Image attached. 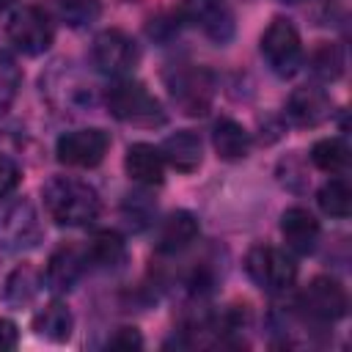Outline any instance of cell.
<instances>
[{
  "instance_id": "cell-31",
  "label": "cell",
  "mask_w": 352,
  "mask_h": 352,
  "mask_svg": "<svg viewBox=\"0 0 352 352\" xmlns=\"http://www.w3.org/2000/svg\"><path fill=\"white\" fill-rule=\"evenodd\" d=\"M14 3H16V0H0V11H6V8L14 6Z\"/></svg>"
},
{
  "instance_id": "cell-30",
  "label": "cell",
  "mask_w": 352,
  "mask_h": 352,
  "mask_svg": "<svg viewBox=\"0 0 352 352\" xmlns=\"http://www.w3.org/2000/svg\"><path fill=\"white\" fill-rule=\"evenodd\" d=\"M19 344V330L11 319H3L0 316V352H8Z\"/></svg>"
},
{
  "instance_id": "cell-17",
  "label": "cell",
  "mask_w": 352,
  "mask_h": 352,
  "mask_svg": "<svg viewBox=\"0 0 352 352\" xmlns=\"http://www.w3.org/2000/svg\"><path fill=\"white\" fill-rule=\"evenodd\" d=\"M212 146H214L217 157L226 162L245 160L250 151V132L242 124H236L234 118H217L212 126Z\"/></svg>"
},
{
  "instance_id": "cell-23",
  "label": "cell",
  "mask_w": 352,
  "mask_h": 352,
  "mask_svg": "<svg viewBox=\"0 0 352 352\" xmlns=\"http://www.w3.org/2000/svg\"><path fill=\"white\" fill-rule=\"evenodd\" d=\"M308 63H311V72H314L322 82H333V80H338V77L344 74L346 58H344V50H341L338 44L324 41V44H319V47L311 52Z\"/></svg>"
},
{
  "instance_id": "cell-13",
  "label": "cell",
  "mask_w": 352,
  "mask_h": 352,
  "mask_svg": "<svg viewBox=\"0 0 352 352\" xmlns=\"http://www.w3.org/2000/svg\"><path fill=\"white\" fill-rule=\"evenodd\" d=\"M162 160L179 170V173H192L201 168V160H204V143L201 138L192 132V129H179L173 135L165 138L162 148H160Z\"/></svg>"
},
{
  "instance_id": "cell-32",
  "label": "cell",
  "mask_w": 352,
  "mask_h": 352,
  "mask_svg": "<svg viewBox=\"0 0 352 352\" xmlns=\"http://www.w3.org/2000/svg\"><path fill=\"white\" fill-rule=\"evenodd\" d=\"M286 3H297V0H286Z\"/></svg>"
},
{
  "instance_id": "cell-24",
  "label": "cell",
  "mask_w": 352,
  "mask_h": 352,
  "mask_svg": "<svg viewBox=\"0 0 352 352\" xmlns=\"http://www.w3.org/2000/svg\"><path fill=\"white\" fill-rule=\"evenodd\" d=\"M58 14L72 28H85L99 19L102 3L99 0H58Z\"/></svg>"
},
{
  "instance_id": "cell-5",
  "label": "cell",
  "mask_w": 352,
  "mask_h": 352,
  "mask_svg": "<svg viewBox=\"0 0 352 352\" xmlns=\"http://www.w3.org/2000/svg\"><path fill=\"white\" fill-rule=\"evenodd\" d=\"M8 38L22 55H41L52 47L55 30L50 16L36 6H22L8 19Z\"/></svg>"
},
{
  "instance_id": "cell-15",
  "label": "cell",
  "mask_w": 352,
  "mask_h": 352,
  "mask_svg": "<svg viewBox=\"0 0 352 352\" xmlns=\"http://www.w3.org/2000/svg\"><path fill=\"white\" fill-rule=\"evenodd\" d=\"M85 264H88V258L77 248H58L50 256V261H47V272H44L47 286L52 292H69V289H74V283L80 280Z\"/></svg>"
},
{
  "instance_id": "cell-9",
  "label": "cell",
  "mask_w": 352,
  "mask_h": 352,
  "mask_svg": "<svg viewBox=\"0 0 352 352\" xmlns=\"http://www.w3.org/2000/svg\"><path fill=\"white\" fill-rule=\"evenodd\" d=\"M333 116V102L322 88L305 85L286 99V118L294 126H319Z\"/></svg>"
},
{
  "instance_id": "cell-6",
  "label": "cell",
  "mask_w": 352,
  "mask_h": 352,
  "mask_svg": "<svg viewBox=\"0 0 352 352\" xmlns=\"http://www.w3.org/2000/svg\"><path fill=\"white\" fill-rule=\"evenodd\" d=\"M94 63L102 74H110V77H126L135 66H138V44L132 36H126L124 30L118 28H107L102 30L96 38H94Z\"/></svg>"
},
{
  "instance_id": "cell-14",
  "label": "cell",
  "mask_w": 352,
  "mask_h": 352,
  "mask_svg": "<svg viewBox=\"0 0 352 352\" xmlns=\"http://www.w3.org/2000/svg\"><path fill=\"white\" fill-rule=\"evenodd\" d=\"M124 168L132 182H138L143 187H154V184H162L165 160H162L160 148H154L151 143H132L126 148Z\"/></svg>"
},
{
  "instance_id": "cell-18",
  "label": "cell",
  "mask_w": 352,
  "mask_h": 352,
  "mask_svg": "<svg viewBox=\"0 0 352 352\" xmlns=\"http://www.w3.org/2000/svg\"><path fill=\"white\" fill-rule=\"evenodd\" d=\"M170 94L190 116H201L209 104V85L195 72H179L176 80H170Z\"/></svg>"
},
{
  "instance_id": "cell-12",
  "label": "cell",
  "mask_w": 352,
  "mask_h": 352,
  "mask_svg": "<svg viewBox=\"0 0 352 352\" xmlns=\"http://www.w3.org/2000/svg\"><path fill=\"white\" fill-rule=\"evenodd\" d=\"M201 234V226H198V217L187 209H176L170 212L160 231H157V253H182L184 248H190Z\"/></svg>"
},
{
  "instance_id": "cell-26",
  "label": "cell",
  "mask_w": 352,
  "mask_h": 352,
  "mask_svg": "<svg viewBox=\"0 0 352 352\" xmlns=\"http://www.w3.org/2000/svg\"><path fill=\"white\" fill-rule=\"evenodd\" d=\"M36 286H38V278L25 264V267H19V270H14L8 275V280H6V300L11 305H22V302H28L36 294Z\"/></svg>"
},
{
  "instance_id": "cell-11",
  "label": "cell",
  "mask_w": 352,
  "mask_h": 352,
  "mask_svg": "<svg viewBox=\"0 0 352 352\" xmlns=\"http://www.w3.org/2000/svg\"><path fill=\"white\" fill-rule=\"evenodd\" d=\"M280 234H283L289 250L305 256L319 242V220L302 206H289L280 214Z\"/></svg>"
},
{
  "instance_id": "cell-8",
  "label": "cell",
  "mask_w": 352,
  "mask_h": 352,
  "mask_svg": "<svg viewBox=\"0 0 352 352\" xmlns=\"http://www.w3.org/2000/svg\"><path fill=\"white\" fill-rule=\"evenodd\" d=\"M300 305L305 308L308 316L319 319V322H336L346 314L349 308V297H346V289L336 280V278H327V275H319L314 278L302 294H300Z\"/></svg>"
},
{
  "instance_id": "cell-10",
  "label": "cell",
  "mask_w": 352,
  "mask_h": 352,
  "mask_svg": "<svg viewBox=\"0 0 352 352\" xmlns=\"http://www.w3.org/2000/svg\"><path fill=\"white\" fill-rule=\"evenodd\" d=\"M36 242H38V223L33 206L25 201L11 204L0 214V245L19 250V248H33Z\"/></svg>"
},
{
  "instance_id": "cell-29",
  "label": "cell",
  "mask_w": 352,
  "mask_h": 352,
  "mask_svg": "<svg viewBox=\"0 0 352 352\" xmlns=\"http://www.w3.org/2000/svg\"><path fill=\"white\" fill-rule=\"evenodd\" d=\"M107 346L110 349H140L143 346V338H140L138 327H118L107 338Z\"/></svg>"
},
{
  "instance_id": "cell-1",
  "label": "cell",
  "mask_w": 352,
  "mask_h": 352,
  "mask_svg": "<svg viewBox=\"0 0 352 352\" xmlns=\"http://www.w3.org/2000/svg\"><path fill=\"white\" fill-rule=\"evenodd\" d=\"M44 209L58 226L80 228L96 220L99 214V195L88 182L72 176H55L41 190Z\"/></svg>"
},
{
  "instance_id": "cell-28",
  "label": "cell",
  "mask_w": 352,
  "mask_h": 352,
  "mask_svg": "<svg viewBox=\"0 0 352 352\" xmlns=\"http://www.w3.org/2000/svg\"><path fill=\"white\" fill-rule=\"evenodd\" d=\"M19 182H22V170H19V165H16L11 157L0 154V198L11 195V192L19 187Z\"/></svg>"
},
{
  "instance_id": "cell-19",
  "label": "cell",
  "mask_w": 352,
  "mask_h": 352,
  "mask_svg": "<svg viewBox=\"0 0 352 352\" xmlns=\"http://www.w3.org/2000/svg\"><path fill=\"white\" fill-rule=\"evenodd\" d=\"M33 330L41 336V338H47V341H55V344H60V341H69V336H72V330H74V316H72V311L63 305V302H50V305H44L36 316H33Z\"/></svg>"
},
{
  "instance_id": "cell-21",
  "label": "cell",
  "mask_w": 352,
  "mask_h": 352,
  "mask_svg": "<svg viewBox=\"0 0 352 352\" xmlns=\"http://www.w3.org/2000/svg\"><path fill=\"white\" fill-rule=\"evenodd\" d=\"M316 204L319 209L327 214V217H336V220H344L349 217L352 212V190L344 179H330L319 187L316 192Z\"/></svg>"
},
{
  "instance_id": "cell-20",
  "label": "cell",
  "mask_w": 352,
  "mask_h": 352,
  "mask_svg": "<svg viewBox=\"0 0 352 352\" xmlns=\"http://www.w3.org/2000/svg\"><path fill=\"white\" fill-rule=\"evenodd\" d=\"M85 258L96 267H104V270H113L118 264H124L126 258V245L121 239V234L116 231H96L85 248Z\"/></svg>"
},
{
  "instance_id": "cell-7",
  "label": "cell",
  "mask_w": 352,
  "mask_h": 352,
  "mask_svg": "<svg viewBox=\"0 0 352 352\" xmlns=\"http://www.w3.org/2000/svg\"><path fill=\"white\" fill-rule=\"evenodd\" d=\"M110 148V135L104 129L88 126V129H72L63 132L55 143L58 162L72 165V168H94L104 160Z\"/></svg>"
},
{
  "instance_id": "cell-25",
  "label": "cell",
  "mask_w": 352,
  "mask_h": 352,
  "mask_svg": "<svg viewBox=\"0 0 352 352\" xmlns=\"http://www.w3.org/2000/svg\"><path fill=\"white\" fill-rule=\"evenodd\" d=\"M19 85H22V72L16 60L6 50H0V116L14 104Z\"/></svg>"
},
{
  "instance_id": "cell-4",
  "label": "cell",
  "mask_w": 352,
  "mask_h": 352,
  "mask_svg": "<svg viewBox=\"0 0 352 352\" xmlns=\"http://www.w3.org/2000/svg\"><path fill=\"white\" fill-rule=\"evenodd\" d=\"M261 55L278 77H292L302 63V44L297 28L283 16H275L261 36Z\"/></svg>"
},
{
  "instance_id": "cell-16",
  "label": "cell",
  "mask_w": 352,
  "mask_h": 352,
  "mask_svg": "<svg viewBox=\"0 0 352 352\" xmlns=\"http://www.w3.org/2000/svg\"><path fill=\"white\" fill-rule=\"evenodd\" d=\"M190 16L214 41H228L234 33V16L220 0H190Z\"/></svg>"
},
{
  "instance_id": "cell-27",
  "label": "cell",
  "mask_w": 352,
  "mask_h": 352,
  "mask_svg": "<svg viewBox=\"0 0 352 352\" xmlns=\"http://www.w3.org/2000/svg\"><path fill=\"white\" fill-rule=\"evenodd\" d=\"M124 217L129 220V226L143 228V226H148L151 217H154V204H151L146 195H140V192L126 195V201H124Z\"/></svg>"
},
{
  "instance_id": "cell-22",
  "label": "cell",
  "mask_w": 352,
  "mask_h": 352,
  "mask_svg": "<svg viewBox=\"0 0 352 352\" xmlns=\"http://www.w3.org/2000/svg\"><path fill=\"white\" fill-rule=\"evenodd\" d=\"M311 162L324 173H341L349 162V146L341 138H322L311 146Z\"/></svg>"
},
{
  "instance_id": "cell-3",
  "label": "cell",
  "mask_w": 352,
  "mask_h": 352,
  "mask_svg": "<svg viewBox=\"0 0 352 352\" xmlns=\"http://www.w3.org/2000/svg\"><path fill=\"white\" fill-rule=\"evenodd\" d=\"M245 270L250 275V280L270 292V294H280L286 289L294 286L297 280V264L289 253L272 248V245H256L248 250L245 256Z\"/></svg>"
},
{
  "instance_id": "cell-2",
  "label": "cell",
  "mask_w": 352,
  "mask_h": 352,
  "mask_svg": "<svg viewBox=\"0 0 352 352\" xmlns=\"http://www.w3.org/2000/svg\"><path fill=\"white\" fill-rule=\"evenodd\" d=\"M104 102H107L110 116H116L124 124H135V126H160V124H165L162 104L140 82L118 80L116 85L107 88Z\"/></svg>"
}]
</instances>
